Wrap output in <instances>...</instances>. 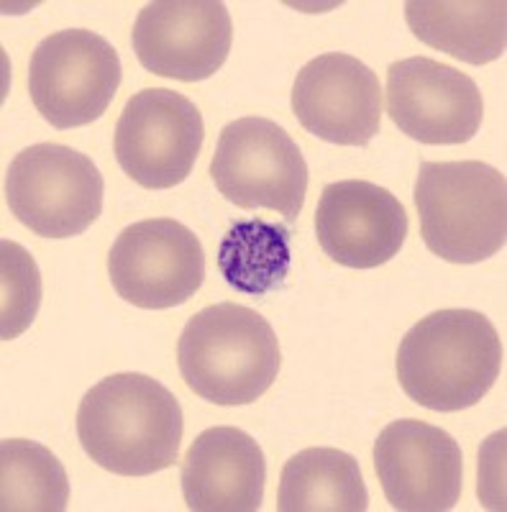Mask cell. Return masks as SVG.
Returning a JSON list of instances; mask_svg holds the SVG:
<instances>
[{"instance_id":"6da1fadb","label":"cell","mask_w":507,"mask_h":512,"mask_svg":"<svg viewBox=\"0 0 507 512\" xmlns=\"http://www.w3.org/2000/svg\"><path fill=\"white\" fill-rule=\"evenodd\" d=\"M77 438L105 472L149 477L177 464L182 408L157 379L136 372L111 374L82 397Z\"/></svg>"},{"instance_id":"7a4b0ae2","label":"cell","mask_w":507,"mask_h":512,"mask_svg":"<svg viewBox=\"0 0 507 512\" xmlns=\"http://www.w3.org/2000/svg\"><path fill=\"white\" fill-rule=\"evenodd\" d=\"M502 341L477 310H438L420 318L397 349V379L413 402L436 413L474 408L502 372Z\"/></svg>"},{"instance_id":"3957f363","label":"cell","mask_w":507,"mask_h":512,"mask_svg":"<svg viewBox=\"0 0 507 512\" xmlns=\"http://www.w3.org/2000/svg\"><path fill=\"white\" fill-rule=\"evenodd\" d=\"M280 364V341L267 318L236 303L195 313L177 341V367L187 387L226 408L259 400Z\"/></svg>"},{"instance_id":"277c9868","label":"cell","mask_w":507,"mask_h":512,"mask_svg":"<svg viewBox=\"0 0 507 512\" xmlns=\"http://www.w3.org/2000/svg\"><path fill=\"white\" fill-rule=\"evenodd\" d=\"M415 208L428 249L443 262L479 264L505 246L507 182L484 162H423Z\"/></svg>"},{"instance_id":"5b68a950","label":"cell","mask_w":507,"mask_h":512,"mask_svg":"<svg viewBox=\"0 0 507 512\" xmlns=\"http://www.w3.org/2000/svg\"><path fill=\"white\" fill-rule=\"evenodd\" d=\"M3 187L13 216L44 239L80 236L103 213L98 164L70 146L34 144L18 152Z\"/></svg>"},{"instance_id":"8992f818","label":"cell","mask_w":507,"mask_h":512,"mask_svg":"<svg viewBox=\"0 0 507 512\" xmlns=\"http://www.w3.org/2000/svg\"><path fill=\"white\" fill-rule=\"evenodd\" d=\"M210 175L218 192L236 208H269L295 223L308 195V162L280 123L239 118L223 126Z\"/></svg>"},{"instance_id":"52a82bcc","label":"cell","mask_w":507,"mask_h":512,"mask_svg":"<svg viewBox=\"0 0 507 512\" xmlns=\"http://www.w3.org/2000/svg\"><path fill=\"white\" fill-rule=\"evenodd\" d=\"M26 82L41 118L70 131L90 126L108 111L121 85V59L111 41L95 31H57L34 49Z\"/></svg>"},{"instance_id":"ba28073f","label":"cell","mask_w":507,"mask_h":512,"mask_svg":"<svg viewBox=\"0 0 507 512\" xmlns=\"http://www.w3.org/2000/svg\"><path fill=\"white\" fill-rule=\"evenodd\" d=\"M205 126L198 105L167 88L131 95L116 123L118 167L146 190H169L193 175Z\"/></svg>"},{"instance_id":"9c48e42d","label":"cell","mask_w":507,"mask_h":512,"mask_svg":"<svg viewBox=\"0 0 507 512\" xmlns=\"http://www.w3.org/2000/svg\"><path fill=\"white\" fill-rule=\"evenodd\" d=\"M108 277L118 297L136 308H180L205 280L203 246L185 223L172 218L131 223L111 246Z\"/></svg>"},{"instance_id":"30bf717a","label":"cell","mask_w":507,"mask_h":512,"mask_svg":"<svg viewBox=\"0 0 507 512\" xmlns=\"http://www.w3.org/2000/svg\"><path fill=\"white\" fill-rule=\"evenodd\" d=\"M385 95L392 123L420 144H467L482 126L484 100L477 82L431 57L392 62Z\"/></svg>"},{"instance_id":"8fae6325","label":"cell","mask_w":507,"mask_h":512,"mask_svg":"<svg viewBox=\"0 0 507 512\" xmlns=\"http://www.w3.org/2000/svg\"><path fill=\"white\" fill-rule=\"evenodd\" d=\"M131 41L144 70L200 82L226 64L234 24L218 0H157L139 11Z\"/></svg>"},{"instance_id":"7c38bea8","label":"cell","mask_w":507,"mask_h":512,"mask_svg":"<svg viewBox=\"0 0 507 512\" xmlns=\"http://www.w3.org/2000/svg\"><path fill=\"white\" fill-rule=\"evenodd\" d=\"M374 469L387 502L403 512L454 510L464 459L446 431L423 420H395L374 441Z\"/></svg>"},{"instance_id":"4fadbf2b","label":"cell","mask_w":507,"mask_h":512,"mask_svg":"<svg viewBox=\"0 0 507 512\" xmlns=\"http://www.w3.org/2000/svg\"><path fill=\"white\" fill-rule=\"evenodd\" d=\"M292 111L300 126L336 146H369L382 126L377 72L351 54L310 59L292 85Z\"/></svg>"},{"instance_id":"5bb4252c","label":"cell","mask_w":507,"mask_h":512,"mask_svg":"<svg viewBox=\"0 0 507 512\" xmlns=\"http://www.w3.org/2000/svg\"><path fill=\"white\" fill-rule=\"evenodd\" d=\"M315 236L341 267L377 269L403 249L408 213L397 195L374 182H331L315 210Z\"/></svg>"},{"instance_id":"9a60e30c","label":"cell","mask_w":507,"mask_h":512,"mask_svg":"<svg viewBox=\"0 0 507 512\" xmlns=\"http://www.w3.org/2000/svg\"><path fill=\"white\" fill-rule=\"evenodd\" d=\"M267 461L241 428H208L182 461V497L195 512H257L264 500Z\"/></svg>"},{"instance_id":"2e32d148","label":"cell","mask_w":507,"mask_h":512,"mask_svg":"<svg viewBox=\"0 0 507 512\" xmlns=\"http://www.w3.org/2000/svg\"><path fill=\"white\" fill-rule=\"evenodd\" d=\"M405 21L423 44L467 64L495 62L505 54V0H408Z\"/></svg>"},{"instance_id":"e0dca14e","label":"cell","mask_w":507,"mask_h":512,"mask_svg":"<svg viewBox=\"0 0 507 512\" xmlns=\"http://www.w3.org/2000/svg\"><path fill=\"white\" fill-rule=\"evenodd\" d=\"M369 492L359 461L338 448H305L282 469L280 512H364Z\"/></svg>"},{"instance_id":"ac0fdd59","label":"cell","mask_w":507,"mask_h":512,"mask_svg":"<svg viewBox=\"0 0 507 512\" xmlns=\"http://www.w3.org/2000/svg\"><path fill=\"white\" fill-rule=\"evenodd\" d=\"M292 267L290 231L264 218L231 223L218 246V269L228 287L262 297L285 287Z\"/></svg>"},{"instance_id":"d6986e66","label":"cell","mask_w":507,"mask_h":512,"mask_svg":"<svg viewBox=\"0 0 507 512\" xmlns=\"http://www.w3.org/2000/svg\"><path fill=\"white\" fill-rule=\"evenodd\" d=\"M70 502V482L62 461L36 441H0V510L62 512Z\"/></svg>"},{"instance_id":"ffe728a7","label":"cell","mask_w":507,"mask_h":512,"mask_svg":"<svg viewBox=\"0 0 507 512\" xmlns=\"http://www.w3.org/2000/svg\"><path fill=\"white\" fill-rule=\"evenodd\" d=\"M0 285H3V308H0V338L13 341L34 323L41 305V274L34 256L16 241L3 239L0 244Z\"/></svg>"}]
</instances>
